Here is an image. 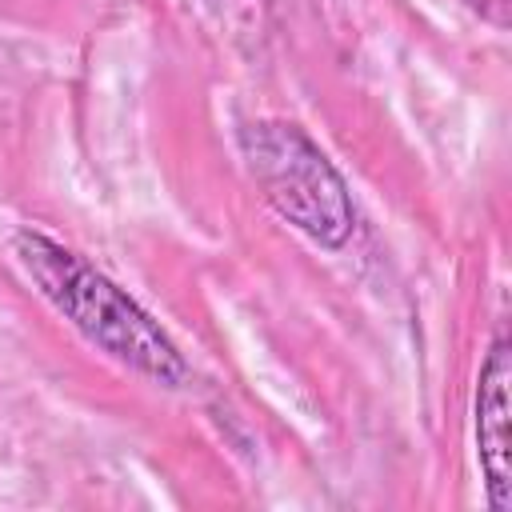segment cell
<instances>
[{
  "instance_id": "1",
  "label": "cell",
  "mask_w": 512,
  "mask_h": 512,
  "mask_svg": "<svg viewBox=\"0 0 512 512\" xmlns=\"http://www.w3.org/2000/svg\"><path fill=\"white\" fill-rule=\"evenodd\" d=\"M12 252L28 272V280L40 288V296L60 316H68L72 328L84 340H92L100 352L168 388H180L188 380V364L176 352V344L164 336V328L84 256L32 228L16 232Z\"/></svg>"
},
{
  "instance_id": "2",
  "label": "cell",
  "mask_w": 512,
  "mask_h": 512,
  "mask_svg": "<svg viewBox=\"0 0 512 512\" xmlns=\"http://www.w3.org/2000/svg\"><path fill=\"white\" fill-rule=\"evenodd\" d=\"M248 172L256 176L264 200L296 224L308 240L340 248L352 236L356 212L340 172L328 156L292 124H248L240 132Z\"/></svg>"
},
{
  "instance_id": "3",
  "label": "cell",
  "mask_w": 512,
  "mask_h": 512,
  "mask_svg": "<svg viewBox=\"0 0 512 512\" xmlns=\"http://www.w3.org/2000/svg\"><path fill=\"white\" fill-rule=\"evenodd\" d=\"M508 380H512V352H508V340H496L480 368V388H476V444H480V468L488 480V500L496 512L512 508Z\"/></svg>"
},
{
  "instance_id": "4",
  "label": "cell",
  "mask_w": 512,
  "mask_h": 512,
  "mask_svg": "<svg viewBox=\"0 0 512 512\" xmlns=\"http://www.w3.org/2000/svg\"><path fill=\"white\" fill-rule=\"evenodd\" d=\"M472 12H480L484 20H492L496 28H508V16H512V0H464Z\"/></svg>"
}]
</instances>
